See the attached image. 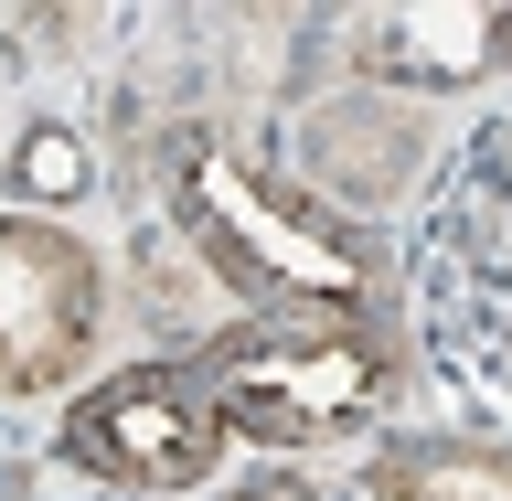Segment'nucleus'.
<instances>
[{
  "instance_id": "obj_5",
  "label": "nucleus",
  "mask_w": 512,
  "mask_h": 501,
  "mask_svg": "<svg viewBox=\"0 0 512 501\" xmlns=\"http://www.w3.org/2000/svg\"><path fill=\"white\" fill-rule=\"evenodd\" d=\"M107 310H118L107 256L75 224L0 203V406L86 384L96 342H107Z\"/></svg>"
},
{
  "instance_id": "obj_3",
  "label": "nucleus",
  "mask_w": 512,
  "mask_h": 501,
  "mask_svg": "<svg viewBox=\"0 0 512 501\" xmlns=\"http://www.w3.org/2000/svg\"><path fill=\"white\" fill-rule=\"evenodd\" d=\"M182 363L214 395L224 438L278 448V459L363 438L406 395V342L374 310H352V320H224V331L182 342Z\"/></svg>"
},
{
  "instance_id": "obj_1",
  "label": "nucleus",
  "mask_w": 512,
  "mask_h": 501,
  "mask_svg": "<svg viewBox=\"0 0 512 501\" xmlns=\"http://www.w3.org/2000/svg\"><path fill=\"white\" fill-rule=\"evenodd\" d=\"M128 192L224 299H246V320H352V310H374V246L342 214H320L278 160H246V139L214 107L160 118L128 150Z\"/></svg>"
},
{
  "instance_id": "obj_9",
  "label": "nucleus",
  "mask_w": 512,
  "mask_h": 501,
  "mask_svg": "<svg viewBox=\"0 0 512 501\" xmlns=\"http://www.w3.org/2000/svg\"><path fill=\"white\" fill-rule=\"evenodd\" d=\"M0 192H11V214H54L64 224V203L96 192V139L75 118H32L11 139V160H0Z\"/></svg>"
},
{
  "instance_id": "obj_10",
  "label": "nucleus",
  "mask_w": 512,
  "mask_h": 501,
  "mask_svg": "<svg viewBox=\"0 0 512 501\" xmlns=\"http://www.w3.org/2000/svg\"><path fill=\"white\" fill-rule=\"evenodd\" d=\"M224 501H320V491H310L299 470H246V480H235Z\"/></svg>"
},
{
  "instance_id": "obj_4",
  "label": "nucleus",
  "mask_w": 512,
  "mask_h": 501,
  "mask_svg": "<svg viewBox=\"0 0 512 501\" xmlns=\"http://www.w3.org/2000/svg\"><path fill=\"white\" fill-rule=\"evenodd\" d=\"M224 416L214 395L192 384V363H128V374H96L54 427V459L96 491H203L224 470Z\"/></svg>"
},
{
  "instance_id": "obj_8",
  "label": "nucleus",
  "mask_w": 512,
  "mask_h": 501,
  "mask_svg": "<svg viewBox=\"0 0 512 501\" xmlns=\"http://www.w3.org/2000/svg\"><path fill=\"white\" fill-rule=\"evenodd\" d=\"M363 501H512V438H448V427L374 438Z\"/></svg>"
},
{
  "instance_id": "obj_7",
  "label": "nucleus",
  "mask_w": 512,
  "mask_h": 501,
  "mask_svg": "<svg viewBox=\"0 0 512 501\" xmlns=\"http://www.w3.org/2000/svg\"><path fill=\"white\" fill-rule=\"evenodd\" d=\"M352 54V86L384 96H470L512 86V0H374V11H331Z\"/></svg>"
},
{
  "instance_id": "obj_6",
  "label": "nucleus",
  "mask_w": 512,
  "mask_h": 501,
  "mask_svg": "<svg viewBox=\"0 0 512 501\" xmlns=\"http://www.w3.org/2000/svg\"><path fill=\"white\" fill-rule=\"evenodd\" d=\"M278 171L320 214H395L438 171V118L416 96H384V86L342 75V86H320L310 107L278 118Z\"/></svg>"
},
{
  "instance_id": "obj_2",
  "label": "nucleus",
  "mask_w": 512,
  "mask_h": 501,
  "mask_svg": "<svg viewBox=\"0 0 512 501\" xmlns=\"http://www.w3.org/2000/svg\"><path fill=\"white\" fill-rule=\"evenodd\" d=\"M406 320L459 406L512 416V86L427 171L406 246Z\"/></svg>"
}]
</instances>
